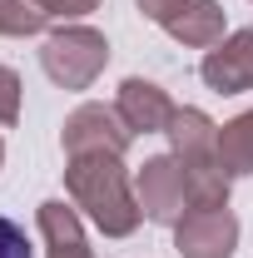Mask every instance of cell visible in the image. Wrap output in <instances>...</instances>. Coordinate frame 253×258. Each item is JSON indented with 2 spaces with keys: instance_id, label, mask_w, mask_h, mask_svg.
Instances as JSON below:
<instances>
[{
  "instance_id": "obj_1",
  "label": "cell",
  "mask_w": 253,
  "mask_h": 258,
  "mask_svg": "<svg viewBox=\"0 0 253 258\" xmlns=\"http://www.w3.org/2000/svg\"><path fill=\"white\" fill-rule=\"evenodd\" d=\"M65 189H70V204L104 238H129L139 228V219H144V209L134 199V184H129L119 154H80V159H70Z\"/></svg>"
},
{
  "instance_id": "obj_2",
  "label": "cell",
  "mask_w": 253,
  "mask_h": 258,
  "mask_svg": "<svg viewBox=\"0 0 253 258\" xmlns=\"http://www.w3.org/2000/svg\"><path fill=\"white\" fill-rule=\"evenodd\" d=\"M40 64L60 90H90L99 80V70L109 64V40L95 25H60L45 35Z\"/></svg>"
},
{
  "instance_id": "obj_3",
  "label": "cell",
  "mask_w": 253,
  "mask_h": 258,
  "mask_svg": "<svg viewBox=\"0 0 253 258\" xmlns=\"http://www.w3.org/2000/svg\"><path fill=\"white\" fill-rule=\"evenodd\" d=\"M134 199H139V209H144L149 224L174 228L184 219V209H189V174H184V164L174 154L144 159V169L134 174Z\"/></svg>"
},
{
  "instance_id": "obj_4",
  "label": "cell",
  "mask_w": 253,
  "mask_h": 258,
  "mask_svg": "<svg viewBox=\"0 0 253 258\" xmlns=\"http://www.w3.org/2000/svg\"><path fill=\"white\" fill-rule=\"evenodd\" d=\"M60 144H65L70 159H80V154H119L124 159V149L134 144V129L119 119L114 104H80L65 119Z\"/></svg>"
},
{
  "instance_id": "obj_5",
  "label": "cell",
  "mask_w": 253,
  "mask_h": 258,
  "mask_svg": "<svg viewBox=\"0 0 253 258\" xmlns=\"http://www.w3.org/2000/svg\"><path fill=\"white\" fill-rule=\"evenodd\" d=\"M174 248L184 258H233L238 219L228 209H184V219L174 224Z\"/></svg>"
},
{
  "instance_id": "obj_6",
  "label": "cell",
  "mask_w": 253,
  "mask_h": 258,
  "mask_svg": "<svg viewBox=\"0 0 253 258\" xmlns=\"http://www.w3.org/2000/svg\"><path fill=\"white\" fill-rule=\"evenodd\" d=\"M199 75H204V85L214 95H243V90H253V25L223 35L219 45L204 55Z\"/></svg>"
},
{
  "instance_id": "obj_7",
  "label": "cell",
  "mask_w": 253,
  "mask_h": 258,
  "mask_svg": "<svg viewBox=\"0 0 253 258\" xmlns=\"http://www.w3.org/2000/svg\"><path fill=\"white\" fill-rule=\"evenodd\" d=\"M114 109H119V119H124L134 134H164L179 104L164 95L154 80H139V75H129L124 85H119V99H114Z\"/></svg>"
},
{
  "instance_id": "obj_8",
  "label": "cell",
  "mask_w": 253,
  "mask_h": 258,
  "mask_svg": "<svg viewBox=\"0 0 253 258\" xmlns=\"http://www.w3.org/2000/svg\"><path fill=\"white\" fill-rule=\"evenodd\" d=\"M169 144H174V159L184 164V169H199V164H219V124L204 114V109H174V119H169Z\"/></svg>"
},
{
  "instance_id": "obj_9",
  "label": "cell",
  "mask_w": 253,
  "mask_h": 258,
  "mask_svg": "<svg viewBox=\"0 0 253 258\" xmlns=\"http://www.w3.org/2000/svg\"><path fill=\"white\" fill-rule=\"evenodd\" d=\"M35 224H40V238H45V258H95L80 214L65 199H45L40 214H35Z\"/></svg>"
},
{
  "instance_id": "obj_10",
  "label": "cell",
  "mask_w": 253,
  "mask_h": 258,
  "mask_svg": "<svg viewBox=\"0 0 253 258\" xmlns=\"http://www.w3.org/2000/svg\"><path fill=\"white\" fill-rule=\"evenodd\" d=\"M164 30L174 35L179 45H189V50H214L228 30V20H223V5L219 0H189Z\"/></svg>"
},
{
  "instance_id": "obj_11",
  "label": "cell",
  "mask_w": 253,
  "mask_h": 258,
  "mask_svg": "<svg viewBox=\"0 0 253 258\" xmlns=\"http://www.w3.org/2000/svg\"><path fill=\"white\" fill-rule=\"evenodd\" d=\"M219 164H223L228 179L253 174V109L238 114V119H228V124L219 129Z\"/></svg>"
},
{
  "instance_id": "obj_12",
  "label": "cell",
  "mask_w": 253,
  "mask_h": 258,
  "mask_svg": "<svg viewBox=\"0 0 253 258\" xmlns=\"http://www.w3.org/2000/svg\"><path fill=\"white\" fill-rule=\"evenodd\" d=\"M45 10L35 5V0H0V35H15V40H25V35H40L45 30Z\"/></svg>"
},
{
  "instance_id": "obj_13",
  "label": "cell",
  "mask_w": 253,
  "mask_h": 258,
  "mask_svg": "<svg viewBox=\"0 0 253 258\" xmlns=\"http://www.w3.org/2000/svg\"><path fill=\"white\" fill-rule=\"evenodd\" d=\"M20 75L10 70V64H0V124H15L20 119Z\"/></svg>"
},
{
  "instance_id": "obj_14",
  "label": "cell",
  "mask_w": 253,
  "mask_h": 258,
  "mask_svg": "<svg viewBox=\"0 0 253 258\" xmlns=\"http://www.w3.org/2000/svg\"><path fill=\"white\" fill-rule=\"evenodd\" d=\"M0 258H35L25 228L15 224V219H5V214H0Z\"/></svg>"
},
{
  "instance_id": "obj_15",
  "label": "cell",
  "mask_w": 253,
  "mask_h": 258,
  "mask_svg": "<svg viewBox=\"0 0 253 258\" xmlns=\"http://www.w3.org/2000/svg\"><path fill=\"white\" fill-rule=\"evenodd\" d=\"M45 15H65V20H80V15H90L99 10V0H35Z\"/></svg>"
},
{
  "instance_id": "obj_16",
  "label": "cell",
  "mask_w": 253,
  "mask_h": 258,
  "mask_svg": "<svg viewBox=\"0 0 253 258\" xmlns=\"http://www.w3.org/2000/svg\"><path fill=\"white\" fill-rule=\"evenodd\" d=\"M134 5H139V10H144L154 25H169V20H174V15H179L189 0H134Z\"/></svg>"
},
{
  "instance_id": "obj_17",
  "label": "cell",
  "mask_w": 253,
  "mask_h": 258,
  "mask_svg": "<svg viewBox=\"0 0 253 258\" xmlns=\"http://www.w3.org/2000/svg\"><path fill=\"white\" fill-rule=\"evenodd\" d=\"M0 164H5V139H0Z\"/></svg>"
}]
</instances>
